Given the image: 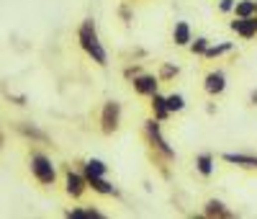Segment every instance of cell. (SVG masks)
<instances>
[{"mask_svg":"<svg viewBox=\"0 0 257 219\" xmlns=\"http://www.w3.org/2000/svg\"><path fill=\"white\" fill-rule=\"evenodd\" d=\"M229 163H242V165H250V168H257V157H247V155H226Z\"/></svg>","mask_w":257,"mask_h":219,"instance_id":"9c48e42d","label":"cell"},{"mask_svg":"<svg viewBox=\"0 0 257 219\" xmlns=\"http://www.w3.org/2000/svg\"><path fill=\"white\" fill-rule=\"evenodd\" d=\"M87 181H90V186H93L95 191H100V194H111V191H113V188L105 183V181H100V175H90Z\"/></svg>","mask_w":257,"mask_h":219,"instance_id":"ba28073f","label":"cell"},{"mask_svg":"<svg viewBox=\"0 0 257 219\" xmlns=\"http://www.w3.org/2000/svg\"><path fill=\"white\" fill-rule=\"evenodd\" d=\"M137 91H139V93H155V91H157L155 78H139V80H137Z\"/></svg>","mask_w":257,"mask_h":219,"instance_id":"52a82bcc","label":"cell"},{"mask_svg":"<svg viewBox=\"0 0 257 219\" xmlns=\"http://www.w3.org/2000/svg\"><path fill=\"white\" fill-rule=\"evenodd\" d=\"M116 121H118V106H116V104H108V106H105V113H103V129H105V131L116 129Z\"/></svg>","mask_w":257,"mask_h":219,"instance_id":"277c9868","label":"cell"},{"mask_svg":"<svg viewBox=\"0 0 257 219\" xmlns=\"http://www.w3.org/2000/svg\"><path fill=\"white\" fill-rule=\"evenodd\" d=\"M206 91L208 93H221L224 91V75H208L206 78Z\"/></svg>","mask_w":257,"mask_h":219,"instance_id":"8992f818","label":"cell"},{"mask_svg":"<svg viewBox=\"0 0 257 219\" xmlns=\"http://www.w3.org/2000/svg\"><path fill=\"white\" fill-rule=\"evenodd\" d=\"M165 106H168V111H180V109H183V98H180V96H172V98L165 101Z\"/></svg>","mask_w":257,"mask_h":219,"instance_id":"7c38bea8","label":"cell"},{"mask_svg":"<svg viewBox=\"0 0 257 219\" xmlns=\"http://www.w3.org/2000/svg\"><path fill=\"white\" fill-rule=\"evenodd\" d=\"M198 168H201V173H203V175H208V173H211V157H208V155H203V157L198 160Z\"/></svg>","mask_w":257,"mask_h":219,"instance_id":"5bb4252c","label":"cell"},{"mask_svg":"<svg viewBox=\"0 0 257 219\" xmlns=\"http://www.w3.org/2000/svg\"><path fill=\"white\" fill-rule=\"evenodd\" d=\"M208 214H224V209H221V204H216V201H211V204H208Z\"/></svg>","mask_w":257,"mask_h":219,"instance_id":"e0dca14e","label":"cell"},{"mask_svg":"<svg viewBox=\"0 0 257 219\" xmlns=\"http://www.w3.org/2000/svg\"><path fill=\"white\" fill-rule=\"evenodd\" d=\"M188 36H190L188 23H177V28H175V41H177V44H188Z\"/></svg>","mask_w":257,"mask_h":219,"instance_id":"30bf717a","label":"cell"},{"mask_svg":"<svg viewBox=\"0 0 257 219\" xmlns=\"http://www.w3.org/2000/svg\"><path fill=\"white\" fill-rule=\"evenodd\" d=\"M70 217H75V219H78V217H87V219H95V217H100V214H98V212H80V209H78V212H70Z\"/></svg>","mask_w":257,"mask_h":219,"instance_id":"2e32d148","label":"cell"},{"mask_svg":"<svg viewBox=\"0 0 257 219\" xmlns=\"http://www.w3.org/2000/svg\"><path fill=\"white\" fill-rule=\"evenodd\" d=\"M255 10V3H239L237 5V16H242V18H247L250 13Z\"/></svg>","mask_w":257,"mask_h":219,"instance_id":"4fadbf2b","label":"cell"},{"mask_svg":"<svg viewBox=\"0 0 257 219\" xmlns=\"http://www.w3.org/2000/svg\"><path fill=\"white\" fill-rule=\"evenodd\" d=\"M85 173H87V178L90 175H103L105 168H103V163H98V160H90V163L85 165Z\"/></svg>","mask_w":257,"mask_h":219,"instance_id":"8fae6325","label":"cell"},{"mask_svg":"<svg viewBox=\"0 0 257 219\" xmlns=\"http://www.w3.org/2000/svg\"><path fill=\"white\" fill-rule=\"evenodd\" d=\"M155 106H157V116H160V119H162V116L168 113V106H165V98L155 96Z\"/></svg>","mask_w":257,"mask_h":219,"instance_id":"9a60e30c","label":"cell"},{"mask_svg":"<svg viewBox=\"0 0 257 219\" xmlns=\"http://www.w3.org/2000/svg\"><path fill=\"white\" fill-rule=\"evenodd\" d=\"M34 173H36V178L41 181V183H52L54 181V168H52V163L44 155H36L34 157Z\"/></svg>","mask_w":257,"mask_h":219,"instance_id":"7a4b0ae2","label":"cell"},{"mask_svg":"<svg viewBox=\"0 0 257 219\" xmlns=\"http://www.w3.org/2000/svg\"><path fill=\"white\" fill-rule=\"evenodd\" d=\"M67 191L72 196H80L83 194V178H80V175H75V173L67 175Z\"/></svg>","mask_w":257,"mask_h":219,"instance_id":"5b68a950","label":"cell"},{"mask_svg":"<svg viewBox=\"0 0 257 219\" xmlns=\"http://www.w3.org/2000/svg\"><path fill=\"white\" fill-rule=\"evenodd\" d=\"M193 49H195V52H203V49H206V41H198V44H195Z\"/></svg>","mask_w":257,"mask_h":219,"instance_id":"ac0fdd59","label":"cell"},{"mask_svg":"<svg viewBox=\"0 0 257 219\" xmlns=\"http://www.w3.org/2000/svg\"><path fill=\"white\" fill-rule=\"evenodd\" d=\"M80 41H83V47L95 57V62H100V65H105V52H103V47L98 44V36H95V28H93V23H85L83 28H80Z\"/></svg>","mask_w":257,"mask_h":219,"instance_id":"6da1fadb","label":"cell"},{"mask_svg":"<svg viewBox=\"0 0 257 219\" xmlns=\"http://www.w3.org/2000/svg\"><path fill=\"white\" fill-rule=\"evenodd\" d=\"M232 28H234V31L237 34H242V36H252L255 31H257V18H242V21H234L232 23Z\"/></svg>","mask_w":257,"mask_h":219,"instance_id":"3957f363","label":"cell"}]
</instances>
